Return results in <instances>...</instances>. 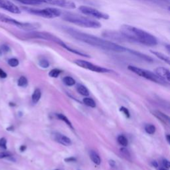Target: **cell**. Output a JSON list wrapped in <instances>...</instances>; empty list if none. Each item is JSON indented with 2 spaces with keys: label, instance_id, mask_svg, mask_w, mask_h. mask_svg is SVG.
<instances>
[{
  "label": "cell",
  "instance_id": "obj_1",
  "mask_svg": "<svg viewBox=\"0 0 170 170\" xmlns=\"http://www.w3.org/2000/svg\"><path fill=\"white\" fill-rule=\"evenodd\" d=\"M63 29L67 34H69L75 39L85 43L94 47L116 53H124L128 51V49L124 47L110 41L104 39L102 38L98 37L93 35L86 33L80 31L79 30L71 27H64Z\"/></svg>",
  "mask_w": 170,
  "mask_h": 170
},
{
  "label": "cell",
  "instance_id": "obj_2",
  "mask_svg": "<svg viewBox=\"0 0 170 170\" xmlns=\"http://www.w3.org/2000/svg\"><path fill=\"white\" fill-rule=\"evenodd\" d=\"M120 33L129 41L139 43L149 47L155 46L157 44V40L155 37L136 27L122 25L120 27Z\"/></svg>",
  "mask_w": 170,
  "mask_h": 170
},
{
  "label": "cell",
  "instance_id": "obj_3",
  "mask_svg": "<svg viewBox=\"0 0 170 170\" xmlns=\"http://www.w3.org/2000/svg\"><path fill=\"white\" fill-rule=\"evenodd\" d=\"M63 19L69 22V23L75 24L76 25L86 28L98 29L102 26L100 22L96 21L95 19H92L91 18L83 17V16L71 13H64L63 16Z\"/></svg>",
  "mask_w": 170,
  "mask_h": 170
},
{
  "label": "cell",
  "instance_id": "obj_4",
  "mask_svg": "<svg viewBox=\"0 0 170 170\" xmlns=\"http://www.w3.org/2000/svg\"><path fill=\"white\" fill-rule=\"evenodd\" d=\"M29 13L39 17L47 18V19H53L60 17L62 14L61 10L54 7H47L44 9H25Z\"/></svg>",
  "mask_w": 170,
  "mask_h": 170
},
{
  "label": "cell",
  "instance_id": "obj_5",
  "mask_svg": "<svg viewBox=\"0 0 170 170\" xmlns=\"http://www.w3.org/2000/svg\"><path fill=\"white\" fill-rule=\"evenodd\" d=\"M26 37L29 39H43L49 41H51L59 45L62 47L65 42L63 41L51 33L45 32V31H32L29 32L26 34Z\"/></svg>",
  "mask_w": 170,
  "mask_h": 170
},
{
  "label": "cell",
  "instance_id": "obj_6",
  "mask_svg": "<svg viewBox=\"0 0 170 170\" xmlns=\"http://www.w3.org/2000/svg\"><path fill=\"white\" fill-rule=\"evenodd\" d=\"M128 70H130L134 73L136 74V75L140 76V77H144L147 80L154 82V83L163 84V85H165V84L156 74L152 73L151 71L146 70V69L138 68V67L132 66V65H129L128 67Z\"/></svg>",
  "mask_w": 170,
  "mask_h": 170
},
{
  "label": "cell",
  "instance_id": "obj_7",
  "mask_svg": "<svg viewBox=\"0 0 170 170\" xmlns=\"http://www.w3.org/2000/svg\"><path fill=\"white\" fill-rule=\"evenodd\" d=\"M79 11L84 15L93 17L97 19H109V15L108 14L104 13L103 12L100 11L99 10L95 8L88 7V6L82 5L79 7Z\"/></svg>",
  "mask_w": 170,
  "mask_h": 170
},
{
  "label": "cell",
  "instance_id": "obj_8",
  "mask_svg": "<svg viewBox=\"0 0 170 170\" xmlns=\"http://www.w3.org/2000/svg\"><path fill=\"white\" fill-rule=\"evenodd\" d=\"M74 63L76 65L82 68L88 69V70L94 71V72L100 73H110L111 71L109 69L104 68V67H101L98 66V65H94L93 63L89 62V61H85V60H81V59H78L74 61Z\"/></svg>",
  "mask_w": 170,
  "mask_h": 170
},
{
  "label": "cell",
  "instance_id": "obj_9",
  "mask_svg": "<svg viewBox=\"0 0 170 170\" xmlns=\"http://www.w3.org/2000/svg\"><path fill=\"white\" fill-rule=\"evenodd\" d=\"M44 3L58 6L68 9H73L76 8L75 3L71 0H44Z\"/></svg>",
  "mask_w": 170,
  "mask_h": 170
},
{
  "label": "cell",
  "instance_id": "obj_10",
  "mask_svg": "<svg viewBox=\"0 0 170 170\" xmlns=\"http://www.w3.org/2000/svg\"><path fill=\"white\" fill-rule=\"evenodd\" d=\"M0 9L6 10L12 13H21V10L19 8L9 0H0Z\"/></svg>",
  "mask_w": 170,
  "mask_h": 170
},
{
  "label": "cell",
  "instance_id": "obj_11",
  "mask_svg": "<svg viewBox=\"0 0 170 170\" xmlns=\"http://www.w3.org/2000/svg\"><path fill=\"white\" fill-rule=\"evenodd\" d=\"M0 21L3 22V23L13 25H15L23 30H25L27 28V23L19 21L17 20H15L13 19V18L8 17V16L1 13H0Z\"/></svg>",
  "mask_w": 170,
  "mask_h": 170
},
{
  "label": "cell",
  "instance_id": "obj_12",
  "mask_svg": "<svg viewBox=\"0 0 170 170\" xmlns=\"http://www.w3.org/2000/svg\"><path fill=\"white\" fill-rule=\"evenodd\" d=\"M155 73L164 82L166 83H169L170 82V73L168 69L164 67H157L155 69Z\"/></svg>",
  "mask_w": 170,
  "mask_h": 170
},
{
  "label": "cell",
  "instance_id": "obj_13",
  "mask_svg": "<svg viewBox=\"0 0 170 170\" xmlns=\"http://www.w3.org/2000/svg\"><path fill=\"white\" fill-rule=\"evenodd\" d=\"M53 139L56 142L60 143V144L64 145L66 146H69L72 144V141L68 137L65 136V135H63L60 133H54L53 134Z\"/></svg>",
  "mask_w": 170,
  "mask_h": 170
},
{
  "label": "cell",
  "instance_id": "obj_14",
  "mask_svg": "<svg viewBox=\"0 0 170 170\" xmlns=\"http://www.w3.org/2000/svg\"><path fill=\"white\" fill-rule=\"evenodd\" d=\"M153 115H154L156 118H158L160 121H161L163 123H164L165 124L169 125L170 119L168 116L165 115V114L162 113V112L160 111H157V110H155V111L153 112Z\"/></svg>",
  "mask_w": 170,
  "mask_h": 170
},
{
  "label": "cell",
  "instance_id": "obj_15",
  "mask_svg": "<svg viewBox=\"0 0 170 170\" xmlns=\"http://www.w3.org/2000/svg\"><path fill=\"white\" fill-rule=\"evenodd\" d=\"M62 47H63V48L65 49H67V51H70V52H71V53H75V54H77L78 55H80V56H82V57H88V58L91 57L89 56V55L86 54V53H84L83 52H81V51H78V50H77V49L71 47L70 46H69L68 45H67L66 43H65L64 44H63V45L62 46Z\"/></svg>",
  "mask_w": 170,
  "mask_h": 170
},
{
  "label": "cell",
  "instance_id": "obj_16",
  "mask_svg": "<svg viewBox=\"0 0 170 170\" xmlns=\"http://www.w3.org/2000/svg\"><path fill=\"white\" fill-rule=\"evenodd\" d=\"M15 1L27 5H37L44 3V0H15Z\"/></svg>",
  "mask_w": 170,
  "mask_h": 170
},
{
  "label": "cell",
  "instance_id": "obj_17",
  "mask_svg": "<svg viewBox=\"0 0 170 170\" xmlns=\"http://www.w3.org/2000/svg\"><path fill=\"white\" fill-rule=\"evenodd\" d=\"M151 53H152L153 55H155L157 58H159V59H161V60H162L163 61H164L167 64H169L170 63V60H169V57L166 56V55L163 54V53H159V52H157V51H150Z\"/></svg>",
  "mask_w": 170,
  "mask_h": 170
},
{
  "label": "cell",
  "instance_id": "obj_18",
  "mask_svg": "<svg viewBox=\"0 0 170 170\" xmlns=\"http://www.w3.org/2000/svg\"><path fill=\"white\" fill-rule=\"evenodd\" d=\"M90 157H91V160L96 165H100V163H101V159H100L99 155L95 151H91V152H90Z\"/></svg>",
  "mask_w": 170,
  "mask_h": 170
},
{
  "label": "cell",
  "instance_id": "obj_19",
  "mask_svg": "<svg viewBox=\"0 0 170 170\" xmlns=\"http://www.w3.org/2000/svg\"><path fill=\"white\" fill-rule=\"evenodd\" d=\"M77 92L79 94H81V95L85 96V97H87L89 95V91L87 89V88L85 87L83 85H78L77 87Z\"/></svg>",
  "mask_w": 170,
  "mask_h": 170
},
{
  "label": "cell",
  "instance_id": "obj_20",
  "mask_svg": "<svg viewBox=\"0 0 170 170\" xmlns=\"http://www.w3.org/2000/svg\"><path fill=\"white\" fill-rule=\"evenodd\" d=\"M41 97V91L39 89H36L35 90L33 94L32 95V101L34 104L37 103Z\"/></svg>",
  "mask_w": 170,
  "mask_h": 170
},
{
  "label": "cell",
  "instance_id": "obj_21",
  "mask_svg": "<svg viewBox=\"0 0 170 170\" xmlns=\"http://www.w3.org/2000/svg\"><path fill=\"white\" fill-rule=\"evenodd\" d=\"M57 118H59V119H60V120H62V121L65 122V123H66V124L68 125L69 127H71V128H73L72 123L71 122L70 120L68 119V118H67L66 116H65L64 114H57Z\"/></svg>",
  "mask_w": 170,
  "mask_h": 170
},
{
  "label": "cell",
  "instance_id": "obj_22",
  "mask_svg": "<svg viewBox=\"0 0 170 170\" xmlns=\"http://www.w3.org/2000/svg\"><path fill=\"white\" fill-rule=\"evenodd\" d=\"M83 103L89 107L95 108L96 107V102L93 98H85L83 99Z\"/></svg>",
  "mask_w": 170,
  "mask_h": 170
},
{
  "label": "cell",
  "instance_id": "obj_23",
  "mask_svg": "<svg viewBox=\"0 0 170 170\" xmlns=\"http://www.w3.org/2000/svg\"><path fill=\"white\" fill-rule=\"evenodd\" d=\"M63 83H64L65 85H66L67 86L71 87V86H73L75 85L76 82L73 78L67 76V77H64V79H63Z\"/></svg>",
  "mask_w": 170,
  "mask_h": 170
},
{
  "label": "cell",
  "instance_id": "obj_24",
  "mask_svg": "<svg viewBox=\"0 0 170 170\" xmlns=\"http://www.w3.org/2000/svg\"><path fill=\"white\" fill-rule=\"evenodd\" d=\"M118 142L122 146L126 147L128 146V141L127 140V138L123 135H120L118 137Z\"/></svg>",
  "mask_w": 170,
  "mask_h": 170
},
{
  "label": "cell",
  "instance_id": "obj_25",
  "mask_svg": "<svg viewBox=\"0 0 170 170\" xmlns=\"http://www.w3.org/2000/svg\"><path fill=\"white\" fill-rule=\"evenodd\" d=\"M27 84H28L27 79V78L25 77H23V76H22V77H20L19 80H18L17 85L19 87H27Z\"/></svg>",
  "mask_w": 170,
  "mask_h": 170
},
{
  "label": "cell",
  "instance_id": "obj_26",
  "mask_svg": "<svg viewBox=\"0 0 170 170\" xmlns=\"http://www.w3.org/2000/svg\"><path fill=\"white\" fill-rule=\"evenodd\" d=\"M145 130L149 134H153L155 132L156 128L153 124H147L145 126Z\"/></svg>",
  "mask_w": 170,
  "mask_h": 170
},
{
  "label": "cell",
  "instance_id": "obj_27",
  "mask_svg": "<svg viewBox=\"0 0 170 170\" xmlns=\"http://www.w3.org/2000/svg\"><path fill=\"white\" fill-rule=\"evenodd\" d=\"M61 72H62V71L59 70L58 69H52V70L49 72V77L52 78H57L59 77V75L61 73Z\"/></svg>",
  "mask_w": 170,
  "mask_h": 170
},
{
  "label": "cell",
  "instance_id": "obj_28",
  "mask_svg": "<svg viewBox=\"0 0 170 170\" xmlns=\"http://www.w3.org/2000/svg\"><path fill=\"white\" fill-rule=\"evenodd\" d=\"M19 64V60L16 58H11L8 60V65L11 67H16Z\"/></svg>",
  "mask_w": 170,
  "mask_h": 170
},
{
  "label": "cell",
  "instance_id": "obj_29",
  "mask_svg": "<svg viewBox=\"0 0 170 170\" xmlns=\"http://www.w3.org/2000/svg\"><path fill=\"white\" fill-rule=\"evenodd\" d=\"M39 66L41 67V68L47 69L49 67V62L47 60V59H41V60L39 61Z\"/></svg>",
  "mask_w": 170,
  "mask_h": 170
},
{
  "label": "cell",
  "instance_id": "obj_30",
  "mask_svg": "<svg viewBox=\"0 0 170 170\" xmlns=\"http://www.w3.org/2000/svg\"><path fill=\"white\" fill-rule=\"evenodd\" d=\"M11 156H12V154L11 153L8 152V151H3V152H0V159L8 158V157Z\"/></svg>",
  "mask_w": 170,
  "mask_h": 170
},
{
  "label": "cell",
  "instance_id": "obj_31",
  "mask_svg": "<svg viewBox=\"0 0 170 170\" xmlns=\"http://www.w3.org/2000/svg\"><path fill=\"white\" fill-rule=\"evenodd\" d=\"M120 111L123 112L124 115L126 116L127 118H130V112H129V110L127 109L126 108H125V107H124V106H122V107H121L120 108Z\"/></svg>",
  "mask_w": 170,
  "mask_h": 170
},
{
  "label": "cell",
  "instance_id": "obj_32",
  "mask_svg": "<svg viewBox=\"0 0 170 170\" xmlns=\"http://www.w3.org/2000/svg\"><path fill=\"white\" fill-rule=\"evenodd\" d=\"M0 147L3 149H7V140L5 138L0 139Z\"/></svg>",
  "mask_w": 170,
  "mask_h": 170
},
{
  "label": "cell",
  "instance_id": "obj_33",
  "mask_svg": "<svg viewBox=\"0 0 170 170\" xmlns=\"http://www.w3.org/2000/svg\"><path fill=\"white\" fill-rule=\"evenodd\" d=\"M120 151L122 153V154L124 155V156L126 157H130V153H129L128 151L127 150L126 148H124V147H122V148L120 149Z\"/></svg>",
  "mask_w": 170,
  "mask_h": 170
},
{
  "label": "cell",
  "instance_id": "obj_34",
  "mask_svg": "<svg viewBox=\"0 0 170 170\" xmlns=\"http://www.w3.org/2000/svg\"><path fill=\"white\" fill-rule=\"evenodd\" d=\"M163 166H164L165 168H167V169H169L170 167L169 161L166 159H164L163 160Z\"/></svg>",
  "mask_w": 170,
  "mask_h": 170
},
{
  "label": "cell",
  "instance_id": "obj_35",
  "mask_svg": "<svg viewBox=\"0 0 170 170\" xmlns=\"http://www.w3.org/2000/svg\"><path fill=\"white\" fill-rule=\"evenodd\" d=\"M1 51H2V52H3V53H7V52H8V51H9V47L8 46L5 45H4L1 46Z\"/></svg>",
  "mask_w": 170,
  "mask_h": 170
},
{
  "label": "cell",
  "instance_id": "obj_36",
  "mask_svg": "<svg viewBox=\"0 0 170 170\" xmlns=\"http://www.w3.org/2000/svg\"><path fill=\"white\" fill-rule=\"evenodd\" d=\"M65 161H66V162H74V161H77V159L74 157H68V158L65 159Z\"/></svg>",
  "mask_w": 170,
  "mask_h": 170
},
{
  "label": "cell",
  "instance_id": "obj_37",
  "mask_svg": "<svg viewBox=\"0 0 170 170\" xmlns=\"http://www.w3.org/2000/svg\"><path fill=\"white\" fill-rule=\"evenodd\" d=\"M6 77H7V74L4 72L1 69H0V78H1V79H5Z\"/></svg>",
  "mask_w": 170,
  "mask_h": 170
},
{
  "label": "cell",
  "instance_id": "obj_38",
  "mask_svg": "<svg viewBox=\"0 0 170 170\" xmlns=\"http://www.w3.org/2000/svg\"><path fill=\"white\" fill-rule=\"evenodd\" d=\"M109 165L111 167H116V162L113 159H110L109 160Z\"/></svg>",
  "mask_w": 170,
  "mask_h": 170
},
{
  "label": "cell",
  "instance_id": "obj_39",
  "mask_svg": "<svg viewBox=\"0 0 170 170\" xmlns=\"http://www.w3.org/2000/svg\"><path fill=\"white\" fill-rule=\"evenodd\" d=\"M151 165H152L154 167H155V168H157V167H158V163H157V161H153L152 162H151Z\"/></svg>",
  "mask_w": 170,
  "mask_h": 170
},
{
  "label": "cell",
  "instance_id": "obj_40",
  "mask_svg": "<svg viewBox=\"0 0 170 170\" xmlns=\"http://www.w3.org/2000/svg\"><path fill=\"white\" fill-rule=\"evenodd\" d=\"M26 148H27V147L25 146H21V147H20L19 150L21 151H24L26 149Z\"/></svg>",
  "mask_w": 170,
  "mask_h": 170
},
{
  "label": "cell",
  "instance_id": "obj_41",
  "mask_svg": "<svg viewBox=\"0 0 170 170\" xmlns=\"http://www.w3.org/2000/svg\"><path fill=\"white\" fill-rule=\"evenodd\" d=\"M166 139H167V142L170 143V135H169V134L166 135Z\"/></svg>",
  "mask_w": 170,
  "mask_h": 170
},
{
  "label": "cell",
  "instance_id": "obj_42",
  "mask_svg": "<svg viewBox=\"0 0 170 170\" xmlns=\"http://www.w3.org/2000/svg\"><path fill=\"white\" fill-rule=\"evenodd\" d=\"M7 131H11V130H13V126H10L9 128H7Z\"/></svg>",
  "mask_w": 170,
  "mask_h": 170
},
{
  "label": "cell",
  "instance_id": "obj_43",
  "mask_svg": "<svg viewBox=\"0 0 170 170\" xmlns=\"http://www.w3.org/2000/svg\"><path fill=\"white\" fill-rule=\"evenodd\" d=\"M159 170H168L167 168H165V167H163V168H161Z\"/></svg>",
  "mask_w": 170,
  "mask_h": 170
},
{
  "label": "cell",
  "instance_id": "obj_44",
  "mask_svg": "<svg viewBox=\"0 0 170 170\" xmlns=\"http://www.w3.org/2000/svg\"><path fill=\"white\" fill-rule=\"evenodd\" d=\"M9 105H10V106H15V104H14V103H10V104H9Z\"/></svg>",
  "mask_w": 170,
  "mask_h": 170
},
{
  "label": "cell",
  "instance_id": "obj_45",
  "mask_svg": "<svg viewBox=\"0 0 170 170\" xmlns=\"http://www.w3.org/2000/svg\"><path fill=\"white\" fill-rule=\"evenodd\" d=\"M55 170H61V169H55Z\"/></svg>",
  "mask_w": 170,
  "mask_h": 170
},
{
  "label": "cell",
  "instance_id": "obj_46",
  "mask_svg": "<svg viewBox=\"0 0 170 170\" xmlns=\"http://www.w3.org/2000/svg\"><path fill=\"white\" fill-rule=\"evenodd\" d=\"M166 1H167V2H169V0H166Z\"/></svg>",
  "mask_w": 170,
  "mask_h": 170
}]
</instances>
